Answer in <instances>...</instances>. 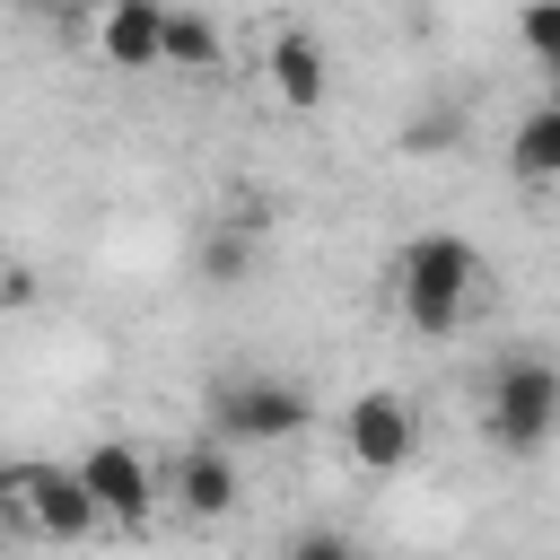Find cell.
<instances>
[{"mask_svg": "<svg viewBox=\"0 0 560 560\" xmlns=\"http://www.w3.org/2000/svg\"><path fill=\"white\" fill-rule=\"evenodd\" d=\"M79 481L96 490V508H105L114 525H149V499H158V472H149V455H140L131 438H96V446L79 455Z\"/></svg>", "mask_w": 560, "mask_h": 560, "instance_id": "cell-6", "label": "cell"}, {"mask_svg": "<svg viewBox=\"0 0 560 560\" xmlns=\"http://www.w3.org/2000/svg\"><path fill=\"white\" fill-rule=\"evenodd\" d=\"M0 525L44 534V542H79V534L105 525V508L79 481V464H9L0 472Z\"/></svg>", "mask_w": 560, "mask_h": 560, "instance_id": "cell-3", "label": "cell"}, {"mask_svg": "<svg viewBox=\"0 0 560 560\" xmlns=\"http://www.w3.org/2000/svg\"><path fill=\"white\" fill-rule=\"evenodd\" d=\"M236 455L228 446H192L184 464H175V499H184V516H228L236 508Z\"/></svg>", "mask_w": 560, "mask_h": 560, "instance_id": "cell-9", "label": "cell"}, {"mask_svg": "<svg viewBox=\"0 0 560 560\" xmlns=\"http://www.w3.org/2000/svg\"><path fill=\"white\" fill-rule=\"evenodd\" d=\"M262 79H271V96H280L289 114H315V105H324V44H315L306 26H280L271 52H262Z\"/></svg>", "mask_w": 560, "mask_h": 560, "instance_id": "cell-8", "label": "cell"}, {"mask_svg": "<svg viewBox=\"0 0 560 560\" xmlns=\"http://www.w3.org/2000/svg\"><path fill=\"white\" fill-rule=\"evenodd\" d=\"M542 70H551V96H560V61H542Z\"/></svg>", "mask_w": 560, "mask_h": 560, "instance_id": "cell-17", "label": "cell"}, {"mask_svg": "<svg viewBox=\"0 0 560 560\" xmlns=\"http://www.w3.org/2000/svg\"><path fill=\"white\" fill-rule=\"evenodd\" d=\"M166 70H184V79H201V70H219V26L201 18V9H166Z\"/></svg>", "mask_w": 560, "mask_h": 560, "instance_id": "cell-11", "label": "cell"}, {"mask_svg": "<svg viewBox=\"0 0 560 560\" xmlns=\"http://www.w3.org/2000/svg\"><path fill=\"white\" fill-rule=\"evenodd\" d=\"M516 44H525L534 61H560V0H525V9H516Z\"/></svg>", "mask_w": 560, "mask_h": 560, "instance_id": "cell-13", "label": "cell"}, {"mask_svg": "<svg viewBox=\"0 0 560 560\" xmlns=\"http://www.w3.org/2000/svg\"><path fill=\"white\" fill-rule=\"evenodd\" d=\"M455 149V114H411L402 122V158H446Z\"/></svg>", "mask_w": 560, "mask_h": 560, "instance_id": "cell-14", "label": "cell"}, {"mask_svg": "<svg viewBox=\"0 0 560 560\" xmlns=\"http://www.w3.org/2000/svg\"><path fill=\"white\" fill-rule=\"evenodd\" d=\"M254 271V219H219L210 236H201V280L210 289H236Z\"/></svg>", "mask_w": 560, "mask_h": 560, "instance_id": "cell-12", "label": "cell"}, {"mask_svg": "<svg viewBox=\"0 0 560 560\" xmlns=\"http://www.w3.org/2000/svg\"><path fill=\"white\" fill-rule=\"evenodd\" d=\"M0 306H35V271H0Z\"/></svg>", "mask_w": 560, "mask_h": 560, "instance_id": "cell-16", "label": "cell"}, {"mask_svg": "<svg viewBox=\"0 0 560 560\" xmlns=\"http://www.w3.org/2000/svg\"><path fill=\"white\" fill-rule=\"evenodd\" d=\"M481 429H490V446H508V455H542V446L560 438V368L534 359V350L499 359V368H490V394H481Z\"/></svg>", "mask_w": 560, "mask_h": 560, "instance_id": "cell-2", "label": "cell"}, {"mask_svg": "<svg viewBox=\"0 0 560 560\" xmlns=\"http://www.w3.org/2000/svg\"><path fill=\"white\" fill-rule=\"evenodd\" d=\"M394 280H402V315H411V332H455L464 306H472V289H481V245L429 228V236L402 245Z\"/></svg>", "mask_w": 560, "mask_h": 560, "instance_id": "cell-1", "label": "cell"}, {"mask_svg": "<svg viewBox=\"0 0 560 560\" xmlns=\"http://www.w3.org/2000/svg\"><path fill=\"white\" fill-rule=\"evenodd\" d=\"M411 446H420V420H411V402L402 394H359L350 411H341V455L359 464V472H402L411 464Z\"/></svg>", "mask_w": 560, "mask_h": 560, "instance_id": "cell-5", "label": "cell"}, {"mask_svg": "<svg viewBox=\"0 0 560 560\" xmlns=\"http://www.w3.org/2000/svg\"><path fill=\"white\" fill-rule=\"evenodd\" d=\"M166 9L175 0H96V61L105 70H166Z\"/></svg>", "mask_w": 560, "mask_h": 560, "instance_id": "cell-7", "label": "cell"}, {"mask_svg": "<svg viewBox=\"0 0 560 560\" xmlns=\"http://www.w3.org/2000/svg\"><path fill=\"white\" fill-rule=\"evenodd\" d=\"M315 420V402L298 394V385H280V376H219L210 385V429L228 438V446H280V438H298Z\"/></svg>", "mask_w": 560, "mask_h": 560, "instance_id": "cell-4", "label": "cell"}, {"mask_svg": "<svg viewBox=\"0 0 560 560\" xmlns=\"http://www.w3.org/2000/svg\"><path fill=\"white\" fill-rule=\"evenodd\" d=\"M9 9H18V18H35V26H61V35H70L96 0H9Z\"/></svg>", "mask_w": 560, "mask_h": 560, "instance_id": "cell-15", "label": "cell"}, {"mask_svg": "<svg viewBox=\"0 0 560 560\" xmlns=\"http://www.w3.org/2000/svg\"><path fill=\"white\" fill-rule=\"evenodd\" d=\"M508 166H516L525 184H560V96H542L534 114H516V131H508Z\"/></svg>", "mask_w": 560, "mask_h": 560, "instance_id": "cell-10", "label": "cell"}]
</instances>
